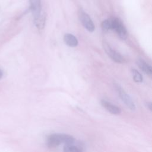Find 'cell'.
I'll list each match as a JSON object with an SVG mask.
<instances>
[{"instance_id":"obj_1","label":"cell","mask_w":152,"mask_h":152,"mask_svg":"<svg viewBox=\"0 0 152 152\" xmlns=\"http://www.w3.org/2000/svg\"><path fill=\"white\" fill-rule=\"evenodd\" d=\"M74 141V138L71 135L65 134H53L48 137L46 144L49 148H54L61 144H71Z\"/></svg>"},{"instance_id":"obj_2","label":"cell","mask_w":152,"mask_h":152,"mask_svg":"<svg viewBox=\"0 0 152 152\" xmlns=\"http://www.w3.org/2000/svg\"><path fill=\"white\" fill-rule=\"evenodd\" d=\"M111 30H114L122 40H125L128 37L127 30L122 21L119 18L111 19Z\"/></svg>"},{"instance_id":"obj_3","label":"cell","mask_w":152,"mask_h":152,"mask_svg":"<svg viewBox=\"0 0 152 152\" xmlns=\"http://www.w3.org/2000/svg\"><path fill=\"white\" fill-rule=\"evenodd\" d=\"M114 86H115V89L116 90V91H117L119 97L122 100V101L125 104V105L130 110H135L136 109L135 103L133 102L131 97L129 96V94H128L125 91V90L121 87V86L119 84H118L117 83H115Z\"/></svg>"},{"instance_id":"obj_4","label":"cell","mask_w":152,"mask_h":152,"mask_svg":"<svg viewBox=\"0 0 152 152\" xmlns=\"http://www.w3.org/2000/svg\"><path fill=\"white\" fill-rule=\"evenodd\" d=\"M78 15L80 22L84 28L90 32L94 31L95 29L94 24L90 16L83 9L78 10Z\"/></svg>"},{"instance_id":"obj_5","label":"cell","mask_w":152,"mask_h":152,"mask_svg":"<svg viewBox=\"0 0 152 152\" xmlns=\"http://www.w3.org/2000/svg\"><path fill=\"white\" fill-rule=\"evenodd\" d=\"M103 48L107 55L115 62L123 63L125 61L124 57L116 50H113L107 43L103 42Z\"/></svg>"},{"instance_id":"obj_6","label":"cell","mask_w":152,"mask_h":152,"mask_svg":"<svg viewBox=\"0 0 152 152\" xmlns=\"http://www.w3.org/2000/svg\"><path fill=\"white\" fill-rule=\"evenodd\" d=\"M30 8L34 18L38 17L41 14L42 4L41 0H29Z\"/></svg>"},{"instance_id":"obj_7","label":"cell","mask_w":152,"mask_h":152,"mask_svg":"<svg viewBox=\"0 0 152 152\" xmlns=\"http://www.w3.org/2000/svg\"><path fill=\"white\" fill-rule=\"evenodd\" d=\"M100 103L104 109H106L108 112H109L112 114L119 115L121 113V110L119 107L114 105L110 102H107V100H102L100 102Z\"/></svg>"},{"instance_id":"obj_8","label":"cell","mask_w":152,"mask_h":152,"mask_svg":"<svg viewBox=\"0 0 152 152\" xmlns=\"http://www.w3.org/2000/svg\"><path fill=\"white\" fill-rule=\"evenodd\" d=\"M137 65L139 67V68L145 74L151 75L152 73L151 66L150 65L147 64L144 59L141 58H138L136 61Z\"/></svg>"},{"instance_id":"obj_9","label":"cell","mask_w":152,"mask_h":152,"mask_svg":"<svg viewBox=\"0 0 152 152\" xmlns=\"http://www.w3.org/2000/svg\"><path fill=\"white\" fill-rule=\"evenodd\" d=\"M64 40L65 44L69 47H76L78 44V42L76 37L70 33H66L64 35Z\"/></svg>"},{"instance_id":"obj_10","label":"cell","mask_w":152,"mask_h":152,"mask_svg":"<svg viewBox=\"0 0 152 152\" xmlns=\"http://www.w3.org/2000/svg\"><path fill=\"white\" fill-rule=\"evenodd\" d=\"M34 22L36 27L40 30L43 29L45 26L46 15L45 13L40 14L38 17L34 18Z\"/></svg>"},{"instance_id":"obj_11","label":"cell","mask_w":152,"mask_h":152,"mask_svg":"<svg viewBox=\"0 0 152 152\" xmlns=\"http://www.w3.org/2000/svg\"><path fill=\"white\" fill-rule=\"evenodd\" d=\"M64 151L66 152H80L82 151L83 150L75 145H74L73 144H65L64 147Z\"/></svg>"},{"instance_id":"obj_12","label":"cell","mask_w":152,"mask_h":152,"mask_svg":"<svg viewBox=\"0 0 152 152\" xmlns=\"http://www.w3.org/2000/svg\"><path fill=\"white\" fill-rule=\"evenodd\" d=\"M131 73L132 75L133 79L135 82L137 83H141L143 81V77L140 72H139L135 69H132Z\"/></svg>"},{"instance_id":"obj_13","label":"cell","mask_w":152,"mask_h":152,"mask_svg":"<svg viewBox=\"0 0 152 152\" xmlns=\"http://www.w3.org/2000/svg\"><path fill=\"white\" fill-rule=\"evenodd\" d=\"M102 28L103 31H108L111 30V19H107L102 23Z\"/></svg>"},{"instance_id":"obj_14","label":"cell","mask_w":152,"mask_h":152,"mask_svg":"<svg viewBox=\"0 0 152 152\" xmlns=\"http://www.w3.org/2000/svg\"><path fill=\"white\" fill-rule=\"evenodd\" d=\"M146 105H147V107L150 110H151V106H152V104H151V102H147V103H146Z\"/></svg>"},{"instance_id":"obj_15","label":"cell","mask_w":152,"mask_h":152,"mask_svg":"<svg viewBox=\"0 0 152 152\" xmlns=\"http://www.w3.org/2000/svg\"><path fill=\"white\" fill-rule=\"evenodd\" d=\"M2 75H3V72H2V71L0 69V79L2 77Z\"/></svg>"}]
</instances>
